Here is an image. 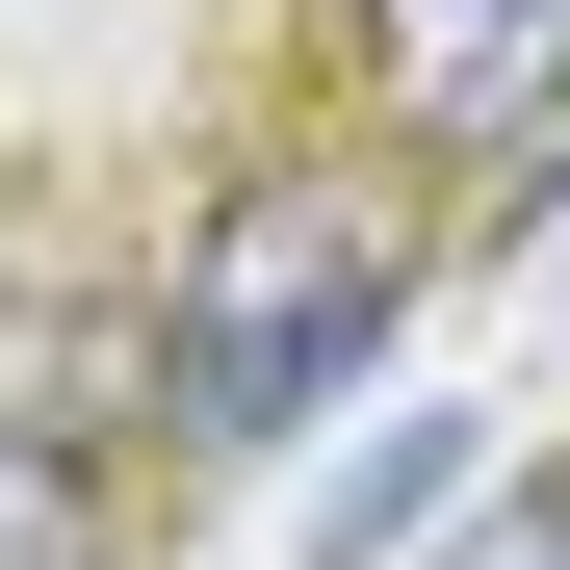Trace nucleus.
<instances>
[{
  "mask_svg": "<svg viewBox=\"0 0 570 570\" xmlns=\"http://www.w3.org/2000/svg\"><path fill=\"white\" fill-rule=\"evenodd\" d=\"M441 570H570V493H493V519H466Z\"/></svg>",
  "mask_w": 570,
  "mask_h": 570,
  "instance_id": "5",
  "label": "nucleus"
},
{
  "mask_svg": "<svg viewBox=\"0 0 570 570\" xmlns=\"http://www.w3.org/2000/svg\"><path fill=\"white\" fill-rule=\"evenodd\" d=\"M441 493H466V415H390V441L312 493V570H390V544H441Z\"/></svg>",
  "mask_w": 570,
  "mask_h": 570,
  "instance_id": "3",
  "label": "nucleus"
},
{
  "mask_svg": "<svg viewBox=\"0 0 570 570\" xmlns=\"http://www.w3.org/2000/svg\"><path fill=\"white\" fill-rule=\"evenodd\" d=\"M390 312H415L390 208H363V181H259V208L156 285V441H285L312 390L390 363Z\"/></svg>",
  "mask_w": 570,
  "mask_h": 570,
  "instance_id": "1",
  "label": "nucleus"
},
{
  "mask_svg": "<svg viewBox=\"0 0 570 570\" xmlns=\"http://www.w3.org/2000/svg\"><path fill=\"white\" fill-rule=\"evenodd\" d=\"M0 570H105V493H78L52 415H0Z\"/></svg>",
  "mask_w": 570,
  "mask_h": 570,
  "instance_id": "4",
  "label": "nucleus"
},
{
  "mask_svg": "<svg viewBox=\"0 0 570 570\" xmlns=\"http://www.w3.org/2000/svg\"><path fill=\"white\" fill-rule=\"evenodd\" d=\"M363 78L415 130H544L570 105V0H363Z\"/></svg>",
  "mask_w": 570,
  "mask_h": 570,
  "instance_id": "2",
  "label": "nucleus"
}]
</instances>
